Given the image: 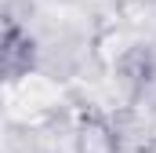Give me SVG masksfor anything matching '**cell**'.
I'll use <instances>...</instances> for the list:
<instances>
[{
  "label": "cell",
  "mask_w": 156,
  "mask_h": 153,
  "mask_svg": "<svg viewBox=\"0 0 156 153\" xmlns=\"http://www.w3.org/2000/svg\"><path fill=\"white\" fill-rule=\"evenodd\" d=\"M123 150V139H120V128L98 110H87L80 113L76 128H73V153H120Z\"/></svg>",
  "instance_id": "6da1fadb"
},
{
  "label": "cell",
  "mask_w": 156,
  "mask_h": 153,
  "mask_svg": "<svg viewBox=\"0 0 156 153\" xmlns=\"http://www.w3.org/2000/svg\"><path fill=\"white\" fill-rule=\"evenodd\" d=\"M153 80H156V55L149 51V47L134 44V47H127V51L116 58V84L127 91L131 102L142 99Z\"/></svg>",
  "instance_id": "3957f363"
},
{
  "label": "cell",
  "mask_w": 156,
  "mask_h": 153,
  "mask_svg": "<svg viewBox=\"0 0 156 153\" xmlns=\"http://www.w3.org/2000/svg\"><path fill=\"white\" fill-rule=\"evenodd\" d=\"M0 62H4V76L15 84L22 76L33 73L37 66V40L29 37L15 18H4V40H0Z\"/></svg>",
  "instance_id": "7a4b0ae2"
}]
</instances>
